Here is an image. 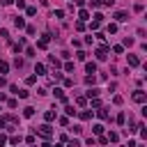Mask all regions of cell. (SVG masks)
<instances>
[{"instance_id":"obj_1","label":"cell","mask_w":147,"mask_h":147,"mask_svg":"<svg viewBox=\"0 0 147 147\" xmlns=\"http://www.w3.org/2000/svg\"><path fill=\"white\" fill-rule=\"evenodd\" d=\"M34 131H37V133H39V136H41V138H46V140H48V138H51V136H53V129H51V126H48V124H41V126H37V129H34Z\"/></svg>"},{"instance_id":"obj_2","label":"cell","mask_w":147,"mask_h":147,"mask_svg":"<svg viewBox=\"0 0 147 147\" xmlns=\"http://www.w3.org/2000/svg\"><path fill=\"white\" fill-rule=\"evenodd\" d=\"M145 99H147V96H145L142 90H136V92H133V101H136V103H145Z\"/></svg>"},{"instance_id":"obj_3","label":"cell","mask_w":147,"mask_h":147,"mask_svg":"<svg viewBox=\"0 0 147 147\" xmlns=\"http://www.w3.org/2000/svg\"><path fill=\"white\" fill-rule=\"evenodd\" d=\"M106 53H108V46H101V48H96V53H94V55H96L99 60H106V57H108Z\"/></svg>"},{"instance_id":"obj_4","label":"cell","mask_w":147,"mask_h":147,"mask_svg":"<svg viewBox=\"0 0 147 147\" xmlns=\"http://www.w3.org/2000/svg\"><path fill=\"white\" fill-rule=\"evenodd\" d=\"M48 41H51V34H44V37L37 41V46H39V48H46V46H48Z\"/></svg>"},{"instance_id":"obj_5","label":"cell","mask_w":147,"mask_h":147,"mask_svg":"<svg viewBox=\"0 0 147 147\" xmlns=\"http://www.w3.org/2000/svg\"><path fill=\"white\" fill-rule=\"evenodd\" d=\"M140 64V57L138 55H129V67H138Z\"/></svg>"},{"instance_id":"obj_6","label":"cell","mask_w":147,"mask_h":147,"mask_svg":"<svg viewBox=\"0 0 147 147\" xmlns=\"http://www.w3.org/2000/svg\"><path fill=\"white\" fill-rule=\"evenodd\" d=\"M115 21H117V23H124V21H126V11H117V14H115Z\"/></svg>"},{"instance_id":"obj_7","label":"cell","mask_w":147,"mask_h":147,"mask_svg":"<svg viewBox=\"0 0 147 147\" xmlns=\"http://www.w3.org/2000/svg\"><path fill=\"white\" fill-rule=\"evenodd\" d=\"M85 71H87V74H96V64H94V62H87V64H85Z\"/></svg>"},{"instance_id":"obj_8","label":"cell","mask_w":147,"mask_h":147,"mask_svg":"<svg viewBox=\"0 0 147 147\" xmlns=\"http://www.w3.org/2000/svg\"><path fill=\"white\" fill-rule=\"evenodd\" d=\"M53 94H55V96H57L60 101H64V103H67V96H64V92H62L60 87H55V92H53Z\"/></svg>"},{"instance_id":"obj_9","label":"cell","mask_w":147,"mask_h":147,"mask_svg":"<svg viewBox=\"0 0 147 147\" xmlns=\"http://www.w3.org/2000/svg\"><path fill=\"white\" fill-rule=\"evenodd\" d=\"M34 74H37V76H44V74H46V67H44V64H37V67H34Z\"/></svg>"},{"instance_id":"obj_10","label":"cell","mask_w":147,"mask_h":147,"mask_svg":"<svg viewBox=\"0 0 147 147\" xmlns=\"http://www.w3.org/2000/svg\"><path fill=\"white\" fill-rule=\"evenodd\" d=\"M44 119H46V122H53V119H55V110H46Z\"/></svg>"},{"instance_id":"obj_11","label":"cell","mask_w":147,"mask_h":147,"mask_svg":"<svg viewBox=\"0 0 147 147\" xmlns=\"http://www.w3.org/2000/svg\"><path fill=\"white\" fill-rule=\"evenodd\" d=\"M14 25H16V28H25V21H23L21 16H16V18H14Z\"/></svg>"},{"instance_id":"obj_12","label":"cell","mask_w":147,"mask_h":147,"mask_svg":"<svg viewBox=\"0 0 147 147\" xmlns=\"http://www.w3.org/2000/svg\"><path fill=\"white\" fill-rule=\"evenodd\" d=\"M7 71H9V64L5 60H0V74H7Z\"/></svg>"},{"instance_id":"obj_13","label":"cell","mask_w":147,"mask_h":147,"mask_svg":"<svg viewBox=\"0 0 147 147\" xmlns=\"http://www.w3.org/2000/svg\"><path fill=\"white\" fill-rule=\"evenodd\" d=\"M78 16H80L83 21H87V18H90V11H87V9H80V11H78Z\"/></svg>"},{"instance_id":"obj_14","label":"cell","mask_w":147,"mask_h":147,"mask_svg":"<svg viewBox=\"0 0 147 147\" xmlns=\"http://www.w3.org/2000/svg\"><path fill=\"white\" fill-rule=\"evenodd\" d=\"M87 96H90V99H96V96H99V90H96V87H92V90L87 92Z\"/></svg>"},{"instance_id":"obj_15","label":"cell","mask_w":147,"mask_h":147,"mask_svg":"<svg viewBox=\"0 0 147 147\" xmlns=\"http://www.w3.org/2000/svg\"><path fill=\"white\" fill-rule=\"evenodd\" d=\"M92 131H94L96 136H101V133H103V126H101V124H94V126H92Z\"/></svg>"},{"instance_id":"obj_16","label":"cell","mask_w":147,"mask_h":147,"mask_svg":"<svg viewBox=\"0 0 147 147\" xmlns=\"http://www.w3.org/2000/svg\"><path fill=\"white\" fill-rule=\"evenodd\" d=\"M48 64H53V67H55V69H57V67H60V60H55V57H53V55H51V57H48Z\"/></svg>"},{"instance_id":"obj_17","label":"cell","mask_w":147,"mask_h":147,"mask_svg":"<svg viewBox=\"0 0 147 147\" xmlns=\"http://www.w3.org/2000/svg\"><path fill=\"white\" fill-rule=\"evenodd\" d=\"M23 115H25V117H32V115H34V108H30V106H28V108L23 110Z\"/></svg>"},{"instance_id":"obj_18","label":"cell","mask_w":147,"mask_h":147,"mask_svg":"<svg viewBox=\"0 0 147 147\" xmlns=\"http://www.w3.org/2000/svg\"><path fill=\"white\" fill-rule=\"evenodd\" d=\"M96 115H99V117H101V119H108V113H106V110H103V108H99V110H96Z\"/></svg>"},{"instance_id":"obj_19","label":"cell","mask_w":147,"mask_h":147,"mask_svg":"<svg viewBox=\"0 0 147 147\" xmlns=\"http://www.w3.org/2000/svg\"><path fill=\"white\" fill-rule=\"evenodd\" d=\"M16 96H21V99H28V90H18V92H16Z\"/></svg>"},{"instance_id":"obj_20","label":"cell","mask_w":147,"mask_h":147,"mask_svg":"<svg viewBox=\"0 0 147 147\" xmlns=\"http://www.w3.org/2000/svg\"><path fill=\"white\" fill-rule=\"evenodd\" d=\"M90 117H92L90 110H83V113H80V119H90Z\"/></svg>"},{"instance_id":"obj_21","label":"cell","mask_w":147,"mask_h":147,"mask_svg":"<svg viewBox=\"0 0 147 147\" xmlns=\"http://www.w3.org/2000/svg\"><path fill=\"white\" fill-rule=\"evenodd\" d=\"M9 142H11V145H18V142H21V136H11Z\"/></svg>"},{"instance_id":"obj_22","label":"cell","mask_w":147,"mask_h":147,"mask_svg":"<svg viewBox=\"0 0 147 147\" xmlns=\"http://www.w3.org/2000/svg\"><path fill=\"white\" fill-rule=\"evenodd\" d=\"M85 101H87L85 96H76V103H78V106H85Z\"/></svg>"},{"instance_id":"obj_23","label":"cell","mask_w":147,"mask_h":147,"mask_svg":"<svg viewBox=\"0 0 147 147\" xmlns=\"http://www.w3.org/2000/svg\"><path fill=\"white\" fill-rule=\"evenodd\" d=\"M117 138H119V136H117V133H110V136H108V138H106V140H110V142H117Z\"/></svg>"},{"instance_id":"obj_24","label":"cell","mask_w":147,"mask_h":147,"mask_svg":"<svg viewBox=\"0 0 147 147\" xmlns=\"http://www.w3.org/2000/svg\"><path fill=\"white\" fill-rule=\"evenodd\" d=\"M108 32H113V34H115V32H117V25H115V23H110V25H108Z\"/></svg>"},{"instance_id":"obj_25","label":"cell","mask_w":147,"mask_h":147,"mask_svg":"<svg viewBox=\"0 0 147 147\" xmlns=\"http://www.w3.org/2000/svg\"><path fill=\"white\" fill-rule=\"evenodd\" d=\"M85 83H87V85H92V83H94V74H90V76L85 78Z\"/></svg>"},{"instance_id":"obj_26","label":"cell","mask_w":147,"mask_h":147,"mask_svg":"<svg viewBox=\"0 0 147 147\" xmlns=\"http://www.w3.org/2000/svg\"><path fill=\"white\" fill-rule=\"evenodd\" d=\"M124 119H126V117H124V113H119V115H117V124H124Z\"/></svg>"},{"instance_id":"obj_27","label":"cell","mask_w":147,"mask_h":147,"mask_svg":"<svg viewBox=\"0 0 147 147\" xmlns=\"http://www.w3.org/2000/svg\"><path fill=\"white\" fill-rule=\"evenodd\" d=\"M69 147H80V142L78 140H69Z\"/></svg>"},{"instance_id":"obj_28","label":"cell","mask_w":147,"mask_h":147,"mask_svg":"<svg viewBox=\"0 0 147 147\" xmlns=\"http://www.w3.org/2000/svg\"><path fill=\"white\" fill-rule=\"evenodd\" d=\"M101 5V0H90V7H99Z\"/></svg>"},{"instance_id":"obj_29","label":"cell","mask_w":147,"mask_h":147,"mask_svg":"<svg viewBox=\"0 0 147 147\" xmlns=\"http://www.w3.org/2000/svg\"><path fill=\"white\" fill-rule=\"evenodd\" d=\"M5 142H7V136H0V147H5Z\"/></svg>"},{"instance_id":"obj_30","label":"cell","mask_w":147,"mask_h":147,"mask_svg":"<svg viewBox=\"0 0 147 147\" xmlns=\"http://www.w3.org/2000/svg\"><path fill=\"white\" fill-rule=\"evenodd\" d=\"M113 2H115V0H103V5H106V7H110Z\"/></svg>"},{"instance_id":"obj_31","label":"cell","mask_w":147,"mask_h":147,"mask_svg":"<svg viewBox=\"0 0 147 147\" xmlns=\"http://www.w3.org/2000/svg\"><path fill=\"white\" fill-rule=\"evenodd\" d=\"M41 147H53V145H51V142H44V145H41Z\"/></svg>"},{"instance_id":"obj_32","label":"cell","mask_w":147,"mask_h":147,"mask_svg":"<svg viewBox=\"0 0 147 147\" xmlns=\"http://www.w3.org/2000/svg\"><path fill=\"white\" fill-rule=\"evenodd\" d=\"M0 85H5V78H0Z\"/></svg>"}]
</instances>
